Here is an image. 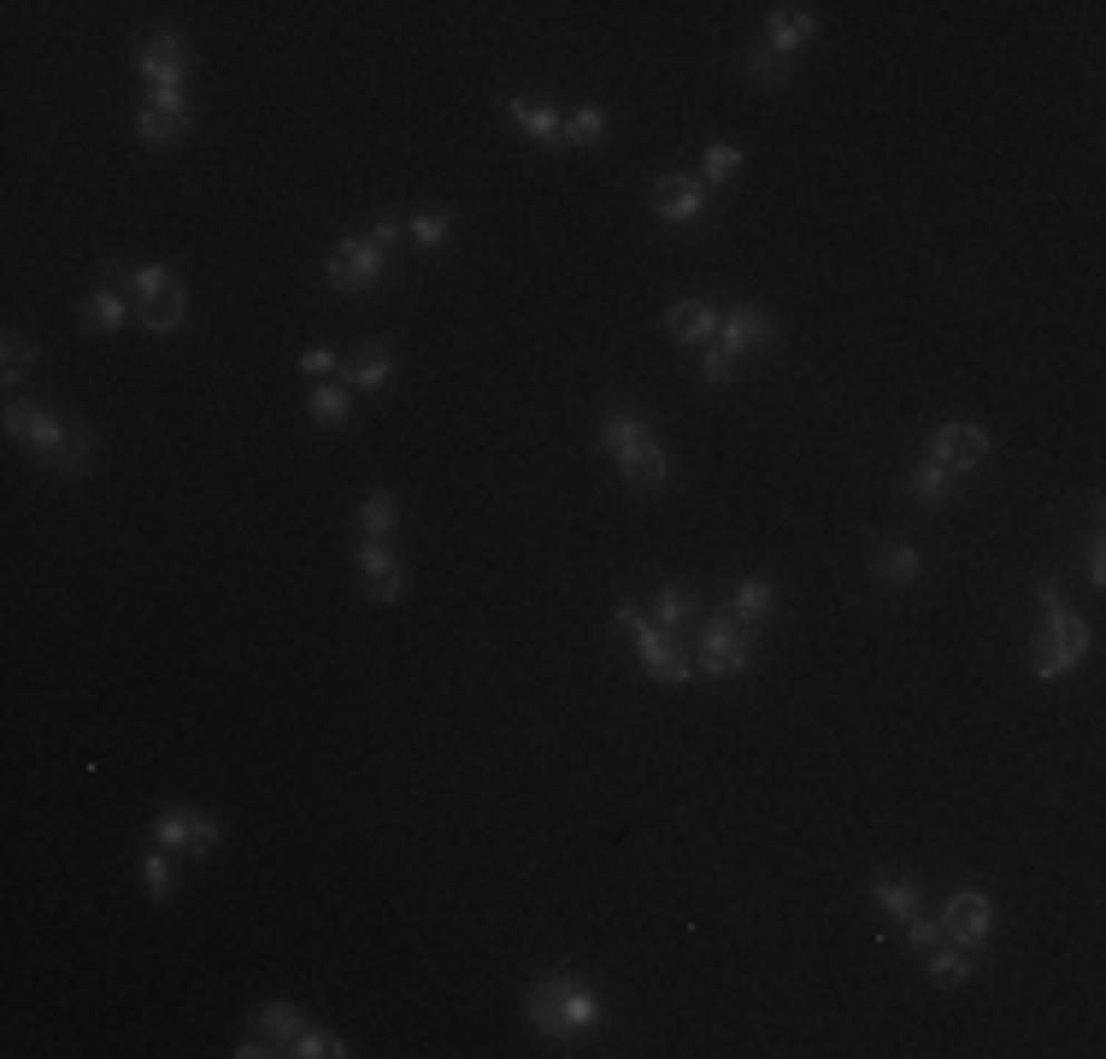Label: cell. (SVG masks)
I'll return each mask as SVG.
<instances>
[{
	"mask_svg": "<svg viewBox=\"0 0 1106 1059\" xmlns=\"http://www.w3.org/2000/svg\"><path fill=\"white\" fill-rule=\"evenodd\" d=\"M371 242H378V247H383V254H389V247H394V242H407V224H394V218H383V224H378V231H371Z\"/></svg>",
	"mask_w": 1106,
	"mask_h": 1059,
	"instance_id": "obj_44",
	"label": "cell"
},
{
	"mask_svg": "<svg viewBox=\"0 0 1106 1059\" xmlns=\"http://www.w3.org/2000/svg\"><path fill=\"white\" fill-rule=\"evenodd\" d=\"M336 371H342V383H348V389H383V383H389V347H383V342H371V347L353 353V360H342Z\"/></svg>",
	"mask_w": 1106,
	"mask_h": 1059,
	"instance_id": "obj_15",
	"label": "cell"
},
{
	"mask_svg": "<svg viewBox=\"0 0 1106 1059\" xmlns=\"http://www.w3.org/2000/svg\"><path fill=\"white\" fill-rule=\"evenodd\" d=\"M124 313H130V306H124V295H118V288H100V295H89V301H82L77 324H82V330H100V336H112V330L124 324Z\"/></svg>",
	"mask_w": 1106,
	"mask_h": 1059,
	"instance_id": "obj_20",
	"label": "cell"
},
{
	"mask_svg": "<svg viewBox=\"0 0 1106 1059\" xmlns=\"http://www.w3.org/2000/svg\"><path fill=\"white\" fill-rule=\"evenodd\" d=\"M183 313H189V295H183V283L159 288V295H148V301H136V318L148 324V330H177Z\"/></svg>",
	"mask_w": 1106,
	"mask_h": 1059,
	"instance_id": "obj_16",
	"label": "cell"
},
{
	"mask_svg": "<svg viewBox=\"0 0 1106 1059\" xmlns=\"http://www.w3.org/2000/svg\"><path fill=\"white\" fill-rule=\"evenodd\" d=\"M701 371H706V383H724L730 371H736V353H730L724 342L718 347H706V360H701Z\"/></svg>",
	"mask_w": 1106,
	"mask_h": 1059,
	"instance_id": "obj_40",
	"label": "cell"
},
{
	"mask_svg": "<svg viewBox=\"0 0 1106 1059\" xmlns=\"http://www.w3.org/2000/svg\"><path fill=\"white\" fill-rule=\"evenodd\" d=\"M378 277H383V247L371 236H348L336 254H330V288H336V295H365Z\"/></svg>",
	"mask_w": 1106,
	"mask_h": 1059,
	"instance_id": "obj_4",
	"label": "cell"
},
{
	"mask_svg": "<svg viewBox=\"0 0 1106 1059\" xmlns=\"http://www.w3.org/2000/svg\"><path fill=\"white\" fill-rule=\"evenodd\" d=\"M907 942L918 953H930L936 942H942V924H930V919H918V912H912V919H907Z\"/></svg>",
	"mask_w": 1106,
	"mask_h": 1059,
	"instance_id": "obj_41",
	"label": "cell"
},
{
	"mask_svg": "<svg viewBox=\"0 0 1106 1059\" xmlns=\"http://www.w3.org/2000/svg\"><path fill=\"white\" fill-rule=\"evenodd\" d=\"M989 924H995V906H989V895H977V889H959L942 912V937L959 942V948H983Z\"/></svg>",
	"mask_w": 1106,
	"mask_h": 1059,
	"instance_id": "obj_7",
	"label": "cell"
},
{
	"mask_svg": "<svg viewBox=\"0 0 1106 1059\" xmlns=\"http://www.w3.org/2000/svg\"><path fill=\"white\" fill-rule=\"evenodd\" d=\"M7 430L18 435V442H30V448H36V460H41V453H53V448L71 435V430H59V424L48 419V412L30 406V401H12V406H7Z\"/></svg>",
	"mask_w": 1106,
	"mask_h": 1059,
	"instance_id": "obj_11",
	"label": "cell"
},
{
	"mask_svg": "<svg viewBox=\"0 0 1106 1059\" xmlns=\"http://www.w3.org/2000/svg\"><path fill=\"white\" fill-rule=\"evenodd\" d=\"M141 889H148L154 901H165L177 889V865H172V847H154L148 860H141Z\"/></svg>",
	"mask_w": 1106,
	"mask_h": 1059,
	"instance_id": "obj_29",
	"label": "cell"
},
{
	"mask_svg": "<svg viewBox=\"0 0 1106 1059\" xmlns=\"http://www.w3.org/2000/svg\"><path fill=\"white\" fill-rule=\"evenodd\" d=\"M736 165H742V148H736V141H713V148L701 154L706 183H730V177H736Z\"/></svg>",
	"mask_w": 1106,
	"mask_h": 1059,
	"instance_id": "obj_35",
	"label": "cell"
},
{
	"mask_svg": "<svg viewBox=\"0 0 1106 1059\" xmlns=\"http://www.w3.org/2000/svg\"><path fill=\"white\" fill-rule=\"evenodd\" d=\"M648 206H654L665 224H695V218L706 213V183H695L688 171H665V177L654 183Z\"/></svg>",
	"mask_w": 1106,
	"mask_h": 1059,
	"instance_id": "obj_8",
	"label": "cell"
},
{
	"mask_svg": "<svg viewBox=\"0 0 1106 1059\" xmlns=\"http://www.w3.org/2000/svg\"><path fill=\"white\" fill-rule=\"evenodd\" d=\"M600 1019H607L600 994L589 983H577V978H541L530 989V1024L541 1036H554V1042H571V1036H583Z\"/></svg>",
	"mask_w": 1106,
	"mask_h": 1059,
	"instance_id": "obj_1",
	"label": "cell"
},
{
	"mask_svg": "<svg viewBox=\"0 0 1106 1059\" xmlns=\"http://www.w3.org/2000/svg\"><path fill=\"white\" fill-rule=\"evenodd\" d=\"M260 1030H265L277 1048H295V1036H301L306 1024H301L295 1007H265V1012H260Z\"/></svg>",
	"mask_w": 1106,
	"mask_h": 1059,
	"instance_id": "obj_33",
	"label": "cell"
},
{
	"mask_svg": "<svg viewBox=\"0 0 1106 1059\" xmlns=\"http://www.w3.org/2000/svg\"><path fill=\"white\" fill-rule=\"evenodd\" d=\"M771 53H783V59H795V48H806L812 36H819V18H812L806 7H777L771 12Z\"/></svg>",
	"mask_w": 1106,
	"mask_h": 1059,
	"instance_id": "obj_12",
	"label": "cell"
},
{
	"mask_svg": "<svg viewBox=\"0 0 1106 1059\" xmlns=\"http://www.w3.org/2000/svg\"><path fill=\"white\" fill-rule=\"evenodd\" d=\"M507 118H512L530 141H541V148H548V141H559V130H566L559 107H548V100H530V95H525V100H507Z\"/></svg>",
	"mask_w": 1106,
	"mask_h": 1059,
	"instance_id": "obj_13",
	"label": "cell"
},
{
	"mask_svg": "<svg viewBox=\"0 0 1106 1059\" xmlns=\"http://www.w3.org/2000/svg\"><path fill=\"white\" fill-rule=\"evenodd\" d=\"M907 494H912L918 507H942L948 494H953V471L936 465V460H918L912 477H907Z\"/></svg>",
	"mask_w": 1106,
	"mask_h": 1059,
	"instance_id": "obj_17",
	"label": "cell"
},
{
	"mask_svg": "<svg viewBox=\"0 0 1106 1059\" xmlns=\"http://www.w3.org/2000/svg\"><path fill=\"white\" fill-rule=\"evenodd\" d=\"M154 842L200 860V854H213V847H218V824H213V818H200L195 806H172V813H159V818H154Z\"/></svg>",
	"mask_w": 1106,
	"mask_h": 1059,
	"instance_id": "obj_5",
	"label": "cell"
},
{
	"mask_svg": "<svg viewBox=\"0 0 1106 1059\" xmlns=\"http://www.w3.org/2000/svg\"><path fill=\"white\" fill-rule=\"evenodd\" d=\"M1089 641H1095V636H1089V625H1083L1077 612H1066V607L1048 612V625L1030 636V671H1036L1041 683H1048V677H1066L1077 659L1089 654Z\"/></svg>",
	"mask_w": 1106,
	"mask_h": 1059,
	"instance_id": "obj_2",
	"label": "cell"
},
{
	"mask_svg": "<svg viewBox=\"0 0 1106 1059\" xmlns=\"http://www.w3.org/2000/svg\"><path fill=\"white\" fill-rule=\"evenodd\" d=\"M1036 607H1041V618L1066 607V595H1059V577H1041V584H1036Z\"/></svg>",
	"mask_w": 1106,
	"mask_h": 1059,
	"instance_id": "obj_43",
	"label": "cell"
},
{
	"mask_svg": "<svg viewBox=\"0 0 1106 1059\" xmlns=\"http://www.w3.org/2000/svg\"><path fill=\"white\" fill-rule=\"evenodd\" d=\"M688 618H695V595L659 589V600H654V625H659V630H683Z\"/></svg>",
	"mask_w": 1106,
	"mask_h": 1059,
	"instance_id": "obj_32",
	"label": "cell"
},
{
	"mask_svg": "<svg viewBox=\"0 0 1106 1059\" xmlns=\"http://www.w3.org/2000/svg\"><path fill=\"white\" fill-rule=\"evenodd\" d=\"M301 371H306L312 383H324L330 371H336V353H330V347H306V353H301Z\"/></svg>",
	"mask_w": 1106,
	"mask_h": 1059,
	"instance_id": "obj_42",
	"label": "cell"
},
{
	"mask_svg": "<svg viewBox=\"0 0 1106 1059\" xmlns=\"http://www.w3.org/2000/svg\"><path fill=\"white\" fill-rule=\"evenodd\" d=\"M288 1053H301V1059H342L348 1048H342V1036H330V1030H301Z\"/></svg>",
	"mask_w": 1106,
	"mask_h": 1059,
	"instance_id": "obj_36",
	"label": "cell"
},
{
	"mask_svg": "<svg viewBox=\"0 0 1106 1059\" xmlns=\"http://www.w3.org/2000/svg\"><path fill=\"white\" fill-rule=\"evenodd\" d=\"M1083 571H1089V584H1095V589L1106 584V553H1100V542L1089 548V566H1083Z\"/></svg>",
	"mask_w": 1106,
	"mask_h": 1059,
	"instance_id": "obj_46",
	"label": "cell"
},
{
	"mask_svg": "<svg viewBox=\"0 0 1106 1059\" xmlns=\"http://www.w3.org/2000/svg\"><path fill=\"white\" fill-rule=\"evenodd\" d=\"M754 666V648H747V630L730 612H718L713 625L701 630V677H736Z\"/></svg>",
	"mask_w": 1106,
	"mask_h": 1059,
	"instance_id": "obj_3",
	"label": "cell"
},
{
	"mask_svg": "<svg viewBox=\"0 0 1106 1059\" xmlns=\"http://www.w3.org/2000/svg\"><path fill=\"white\" fill-rule=\"evenodd\" d=\"M148 107H165V112H189V100H183V89H154Z\"/></svg>",
	"mask_w": 1106,
	"mask_h": 1059,
	"instance_id": "obj_45",
	"label": "cell"
},
{
	"mask_svg": "<svg viewBox=\"0 0 1106 1059\" xmlns=\"http://www.w3.org/2000/svg\"><path fill=\"white\" fill-rule=\"evenodd\" d=\"M260 1053H271V1048H265V1042H260V1036H247V1042H242V1048H236V1059H260Z\"/></svg>",
	"mask_w": 1106,
	"mask_h": 1059,
	"instance_id": "obj_47",
	"label": "cell"
},
{
	"mask_svg": "<svg viewBox=\"0 0 1106 1059\" xmlns=\"http://www.w3.org/2000/svg\"><path fill=\"white\" fill-rule=\"evenodd\" d=\"M742 71L754 77V82H765V89H783V82L795 77V59H783V53L760 48V53H747V59H742Z\"/></svg>",
	"mask_w": 1106,
	"mask_h": 1059,
	"instance_id": "obj_27",
	"label": "cell"
},
{
	"mask_svg": "<svg viewBox=\"0 0 1106 1059\" xmlns=\"http://www.w3.org/2000/svg\"><path fill=\"white\" fill-rule=\"evenodd\" d=\"M0 342H7V365H0V377H7V383H18V377H25V371L36 365V353H30V342L18 336V330H7Z\"/></svg>",
	"mask_w": 1106,
	"mask_h": 1059,
	"instance_id": "obj_38",
	"label": "cell"
},
{
	"mask_svg": "<svg viewBox=\"0 0 1106 1059\" xmlns=\"http://www.w3.org/2000/svg\"><path fill=\"white\" fill-rule=\"evenodd\" d=\"M177 277L165 272V265H148V272H130V288H136V301H148V295H159V288H172Z\"/></svg>",
	"mask_w": 1106,
	"mask_h": 1059,
	"instance_id": "obj_39",
	"label": "cell"
},
{
	"mask_svg": "<svg viewBox=\"0 0 1106 1059\" xmlns=\"http://www.w3.org/2000/svg\"><path fill=\"white\" fill-rule=\"evenodd\" d=\"M448 231H453V218H448V213H424V218H412V224H407V236L419 242V247H442V242H448Z\"/></svg>",
	"mask_w": 1106,
	"mask_h": 1059,
	"instance_id": "obj_37",
	"label": "cell"
},
{
	"mask_svg": "<svg viewBox=\"0 0 1106 1059\" xmlns=\"http://www.w3.org/2000/svg\"><path fill=\"white\" fill-rule=\"evenodd\" d=\"M89 453H95V435L89 430H71L53 453H41V465L59 471V477H82V471H89Z\"/></svg>",
	"mask_w": 1106,
	"mask_h": 1059,
	"instance_id": "obj_19",
	"label": "cell"
},
{
	"mask_svg": "<svg viewBox=\"0 0 1106 1059\" xmlns=\"http://www.w3.org/2000/svg\"><path fill=\"white\" fill-rule=\"evenodd\" d=\"M918 566H924L918 548H878L871 553V577H883V584H912Z\"/></svg>",
	"mask_w": 1106,
	"mask_h": 1059,
	"instance_id": "obj_24",
	"label": "cell"
},
{
	"mask_svg": "<svg viewBox=\"0 0 1106 1059\" xmlns=\"http://www.w3.org/2000/svg\"><path fill=\"white\" fill-rule=\"evenodd\" d=\"M930 460L936 465H948L953 477L959 471H977L989 460V430H977V424H942L930 435Z\"/></svg>",
	"mask_w": 1106,
	"mask_h": 1059,
	"instance_id": "obj_6",
	"label": "cell"
},
{
	"mask_svg": "<svg viewBox=\"0 0 1106 1059\" xmlns=\"http://www.w3.org/2000/svg\"><path fill=\"white\" fill-rule=\"evenodd\" d=\"M306 412L319 424H342L348 419V383H319V389L306 394Z\"/></svg>",
	"mask_w": 1106,
	"mask_h": 1059,
	"instance_id": "obj_30",
	"label": "cell"
},
{
	"mask_svg": "<svg viewBox=\"0 0 1106 1059\" xmlns=\"http://www.w3.org/2000/svg\"><path fill=\"white\" fill-rule=\"evenodd\" d=\"M924 960H930V978H936V983H966L971 971H977V948H959V942L942 948V942H936Z\"/></svg>",
	"mask_w": 1106,
	"mask_h": 1059,
	"instance_id": "obj_21",
	"label": "cell"
},
{
	"mask_svg": "<svg viewBox=\"0 0 1106 1059\" xmlns=\"http://www.w3.org/2000/svg\"><path fill=\"white\" fill-rule=\"evenodd\" d=\"M871 895H878V906L889 912V919H912V912L924 906L918 883H889V877H878V883H871Z\"/></svg>",
	"mask_w": 1106,
	"mask_h": 1059,
	"instance_id": "obj_26",
	"label": "cell"
},
{
	"mask_svg": "<svg viewBox=\"0 0 1106 1059\" xmlns=\"http://www.w3.org/2000/svg\"><path fill=\"white\" fill-rule=\"evenodd\" d=\"M665 324H672V336H677V342H688V347L706 342V336L718 330V318L706 313V306H695V301H677L672 313H665Z\"/></svg>",
	"mask_w": 1106,
	"mask_h": 1059,
	"instance_id": "obj_22",
	"label": "cell"
},
{
	"mask_svg": "<svg viewBox=\"0 0 1106 1059\" xmlns=\"http://www.w3.org/2000/svg\"><path fill=\"white\" fill-rule=\"evenodd\" d=\"M183 71H189V48H183L177 36H154L148 48H141V77H148L154 89H183Z\"/></svg>",
	"mask_w": 1106,
	"mask_h": 1059,
	"instance_id": "obj_10",
	"label": "cell"
},
{
	"mask_svg": "<svg viewBox=\"0 0 1106 1059\" xmlns=\"http://www.w3.org/2000/svg\"><path fill=\"white\" fill-rule=\"evenodd\" d=\"M718 336L742 360V353H765L771 342H777V324H771V313H760V306H742V313H730L718 324Z\"/></svg>",
	"mask_w": 1106,
	"mask_h": 1059,
	"instance_id": "obj_9",
	"label": "cell"
},
{
	"mask_svg": "<svg viewBox=\"0 0 1106 1059\" xmlns=\"http://www.w3.org/2000/svg\"><path fill=\"white\" fill-rule=\"evenodd\" d=\"M360 589H365V600H394L407 589V566L394 559V566H383V571H360Z\"/></svg>",
	"mask_w": 1106,
	"mask_h": 1059,
	"instance_id": "obj_34",
	"label": "cell"
},
{
	"mask_svg": "<svg viewBox=\"0 0 1106 1059\" xmlns=\"http://www.w3.org/2000/svg\"><path fill=\"white\" fill-rule=\"evenodd\" d=\"M189 124H195V112H165V107H141V112H136V136L148 141V148H159V141H177V136H189Z\"/></svg>",
	"mask_w": 1106,
	"mask_h": 1059,
	"instance_id": "obj_18",
	"label": "cell"
},
{
	"mask_svg": "<svg viewBox=\"0 0 1106 1059\" xmlns=\"http://www.w3.org/2000/svg\"><path fill=\"white\" fill-rule=\"evenodd\" d=\"M636 442H648V424H642L636 412H613V419L600 424V448L607 453H630Z\"/></svg>",
	"mask_w": 1106,
	"mask_h": 1059,
	"instance_id": "obj_25",
	"label": "cell"
},
{
	"mask_svg": "<svg viewBox=\"0 0 1106 1059\" xmlns=\"http://www.w3.org/2000/svg\"><path fill=\"white\" fill-rule=\"evenodd\" d=\"M559 141H571V148H595V141H607V112H600V107L571 112L566 130H559Z\"/></svg>",
	"mask_w": 1106,
	"mask_h": 1059,
	"instance_id": "obj_28",
	"label": "cell"
},
{
	"mask_svg": "<svg viewBox=\"0 0 1106 1059\" xmlns=\"http://www.w3.org/2000/svg\"><path fill=\"white\" fill-rule=\"evenodd\" d=\"M771 607H777V589L760 584V577H747V584L730 595V618H736V625H754V618H765Z\"/></svg>",
	"mask_w": 1106,
	"mask_h": 1059,
	"instance_id": "obj_23",
	"label": "cell"
},
{
	"mask_svg": "<svg viewBox=\"0 0 1106 1059\" xmlns=\"http://www.w3.org/2000/svg\"><path fill=\"white\" fill-rule=\"evenodd\" d=\"M389 530H394V501L389 494H365L360 501V536L365 542H383Z\"/></svg>",
	"mask_w": 1106,
	"mask_h": 1059,
	"instance_id": "obj_31",
	"label": "cell"
},
{
	"mask_svg": "<svg viewBox=\"0 0 1106 1059\" xmlns=\"http://www.w3.org/2000/svg\"><path fill=\"white\" fill-rule=\"evenodd\" d=\"M618 471H624V483H630V489H659L665 483V453L654 448V435H648V442H636L630 453H618Z\"/></svg>",
	"mask_w": 1106,
	"mask_h": 1059,
	"instance_id": "obj_14",
	"label": "cell"
}]
</instances>
